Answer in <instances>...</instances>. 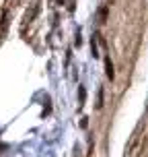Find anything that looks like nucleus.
<instances>
[{
  "label": "nucleus",
  "instance_id": "nucleus-2",
  "mask_svg": "<svg viewBox=\"0 0 148 157\" xmlns=\"http://www.w3.org/2000/svg\"><path fill=\"white\" fill-rule=\"evenodd\" d=\"M105 75H107V78H115V71H113V62H111L109 56H105Z\"/></svg>",
  "mask_w": 148,
  "mask_h": 157
},
{
  "label": "nucleus",
  "instance_id": "nucleus-5",
  "mask_svg": "<svg viewBox=\"0 0 148 157\" xmlns=\"http://www.w3.org/2000/svg\"><path fill=\"white\" fill-rule=\"evenodd\" d=\"M2 147H4V145H0V149H2Z\"/></svg>",
  "mask_w": 148,
  "mask_h": 157
},
{
  "label": "nucleus",
  "instance_id": "nucleus-3",
  "mask_svg": "<svg viewBox=\"0 0 148 157\" xmlns=\"http://www.w3.org/2000/svg\"><path fill=\"white\" fill-rule=\"evenodd\" d=\"M99 19H101V23L107 21V6H101L99 8Z\"/></svg>",
  "mask_w": 148,
  "mask_h": 157
},
{
  "label": "nucleus",
  "instance_id": "nucleus-4",
  "mask_svg": "<svg viewBox=\"0 0 148 157\" xmlns=\"http://www.w3.org/2000/svg\"><path fill=\"white\" fill-rule=\"evenodd\" d=\"M62 2H64V0H58V4H62Z\"/></svg>",
  "mask_w": 148,
  "mask_h": 157
},
{
  "label": "nucleus",
  "instance_id": "nucleus-1",
  "mask_svg": "<svg viewBox=\"0 0 148 157\" xmlns=\"http://www.w3.org/2000/svg\"><path fill=\"white\" fill-rule=\"evenodd\" d=\"M37 13H39V2H33L31 10H27V15H25V19H23V31H25V27H27V23H31L33 19H35Z\"/></svg>",
  "mask_w": 148,
  "mask_h": 157
}]
</instances>
